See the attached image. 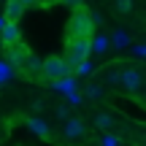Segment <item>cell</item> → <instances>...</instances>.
Returning <instances> with one entry per match:
<instances>
[{
  "label": "cell",
  "mask_w": 146,
  "mask_h": 146,
  "mask_svg": "<svg viewBox=\"0 0 146 146\" xmlns=\"http://www.w3.org/2000/svg\"><path fill=\"white\" fill-rule=\"evenodd\" d=\"M95 22H98V19H95L84 5H78V8L70 14L68 25H65V35H68V38H92Z\"/></svg>",
  "instance_id": "6da1fadb"
},
{
  "label": "cell",
  "mask_w": 146,
  "mask_h": 146,
  "mask_svg": "<svg viewBox=\"0 0 146 146\" xmlns=\"http://www.w3.org/2000/svg\"><path fill=\"white\" fill-rule=\"evenodd\" d=\"M84 98H87V100H100V98H103V87H98V84H87Z\"/></svg>",
  "instance_id": "7c38bea8"
},
{
  "label": "cell",
  "mask_w": 146,
  "mask_h": 146,
  "mask_svg": "<svg viewBox=\"0 0 146 146\" xmlns=\"http://www.w3.org/2000/svg\"><path fill=\"white\" fill-rule=\"evenodd\" d=\"M22 41V30H19V22H5V27L0 30V43L3 46H11V43Z\"/></svg>",
  "instance_id": "52a82bcc"
},
{
  "label": "cell",
  "mask_w": 146,
  "mask_h": 146,
  "mask_svg": "<svg viewBox=\"0 0 146 146\" xmlns=\"http://www.w3.org/2000/svg\"><path fill=\"white\" fill-rule=\"evenodd\" d=\"M116 11H119V14H130L133 11V0H116Z\"/></svg>",
  "instance_id": "4fadbf2b"
},
{
  "label": "cell",
  "mask_w": 146,
  "mask_h": 146,
  "mask_svg": "<svg viewBox=\"0 0 146 146\" xmlns=\"http://www.w3.org/2000/svg\"><path fill=\"white\" fill-rule=\"evenodd\" d=\"M143 143H146V133H143Z\"/></svg>",
  "instance_id": "ac0fdd59"
},
{
  "label": "cell",
  "mask_w": 146,
  "mask_h": 146,
  "mask_svg": "<svg viewBox=\"0 0 146 146\" xmlns=\"http://www.w3.org/2000/svg\"><path fill=\"white\" fill-rule=\"evenodd\" d=\"M22 3H25L27 8H30V5H35V3H41V0H22Z\"/></svg>",
  "instance_id": "2e32d148"
},
{
  "label": "cell",
  "mask_w": 146,
  "mask_h": 146,
  "mask_svg": "<svg viewBox=\"0 0 146 146\" xmlns=\"http://www.w3.org/2000/svg\"><path fill=\"white\" fill-rule=\"evenodd\" d=\"M92 122H95V127H98V130H103V133H108L111 127H114V116H111L108 111H98Z\"/></svg>",
  "instance_id": "8fae6325"
},
{
  "label": "cell",
  "mask_w": 146,
  "mask_h": 146,
  "mask_svg": "<svg viewBox=\"0 0 146 146\" xmlns=\"http://www.w3.org/2000/svg\"><path fill=\"white\" fill-rule=\"evenodd\" d=\"M27 127H30L35 135H41L43 141H52V130L46 127V122H43L41 116H30V119H27Z\"/></svg>",
  "instance_id": "30bf717a"
},
{
  "label": "cell",
  "mask_w": 146,
  "mask_h": 146,
  "mask_svg": "<svg viewBox=\"0 0 146 146\" xmlns=\"http://www.w3.org/2000/svg\"><path fill=\"white\" fill-rule=\"evenodd\" d=\"M114 35H116V46H125V43H127V35H125V33H114Z\"/></svg>",
  "instance_id": "9a60e30c"
},
{
  "label": "cell",
  "mask_w": 146,
  "mask_h": 146,
  "mask_svg": "<svg viewBox=\"0 0 146 146\" xmlns=\"http://www.w3.org/2000/svg\"><path fill=\"white\" fill-rule=\"evenodd\" d=\"M5 22H8V19H5V16H0V30L5 27Z\"/></svg>",
  "instance_id": "e0dca14e"
},
{
  "label": "cell",
  "mask_w": 146,
  "mask_h": 146,
  "mask_svg": "<svg viewBox=\"0 0 146 146\" xmlns=\"http://www.w3.org/2000/svg\"><path fill=\"white\" fill-rule=\"evenodd\" d=\"M25 8H27V5L22 3V0H8V3H5L3 16H5L8 22H19L22 16H25Z\"/></svg>",
  "instance_id": "ba28073f"
},
{
  "label": "cell",
  "mask_w": 146,
  "mask_h": 146,
  "mask_svg": "<svg viewBox=\"0 0 146 146\" xmlns=\"http://www.w3.org/2000/svg\"><path fill=\"white\" fill-rule=\"evenodd\" d=\"M62 135H65V141H81L87 135V125L78 116H68L65 125H62Z\"/></svg>",
  "instance_id": "5b68a950"
},
{
  "label": "cell",
  "mask_w": 146,
  "mask_h": 146,
  "mask_svg": "<svg viewBox=\"0 0 146 146\" xmlns=\"http://www.w3.org/2000/svg\"><path fill=\"white\" fill-rule=\"evenodd\" d=\"M92 54V38H68L65 41V60L78 68L81 62H87Z\"/></svg>",
  "instance_id": "7a4b0ae2"
},
{
  "label": "cell",
  "mask_w": 146,
  "mask_h": 146,
  "mask_svg": "<svg viewBox=\"0 0 146 146\" xmlns=\"http://www.w3.org/2000/svg\"><path fill=\"white\" fill-rule=\"evenodd\" d=\"M3 54H5V60H8L11 65H16V68H22V65L27 62V57H30V49L25 46L22 41H16V43H11V46H3Z\"/></svg>",
  "instance_id": "277c9868"
},
{
  "label": "cell",
  "mask_w": 146,
  "mask_h": 146,
  "mask_svg": "<svg viewBox=\"0 0 146 146\" xmlns=\"http://www.w3.org/2000/svg\"><path fill=\"white\" fill-rule=\"evenodd\" d=\"M73 70V65L65 60V54L60 57V54H49L46 60H43V73L41 78L43 81H57V78H68Z\"/></svg>",
  "instance_id": "3957f363"
},
{
  "label": "cell",
  "mask_w": 146,
  "mask_h": 146,
  "mask_svg": "<svg viewBox=\"0 0 146 146\" xmlns=\"http://www.w3.org/2000/svg\"><path fill=\"white\" fill-rule=\"evenodd\" d=\"M54 114H57V119H68V108H65V106H57Z\"/></svg>",
  "instance_id": "5bb4252c"
},
{
  "label": "cell",
  "mask_w": 146,
  "mask_h": 146,
  "mask_svg": "<svg viewBox=\"0 0 146 146\" xmlns=\"http://www.w3.org/2000/svg\"><path fill=\"white\" fill-rule=\"evenodd\" d=\"M19 70L25 73V76H30V78H38V76L43 73V60H38L35 54H30V57H27V62L22 65Z\"/></svg>",
  "instance_id": "9c48e42d"
},
{
  "label": "cell",
  "mask_w": 146,
  "mask_h": 146,
  "mask_svg": "<svg viewBox=\"0 0 146 146\" xmlns=\"http://www.w3.org/2000/svg\"><path fill=\"white\" fill-rule=\"evenodd\" d=\"M119 84L127 89V92H141V87H143V76H141V70L138 68H125L122 70V78H119Z\"/></svg>",
  "instance_id": "8992f818"
}]
</instances>
